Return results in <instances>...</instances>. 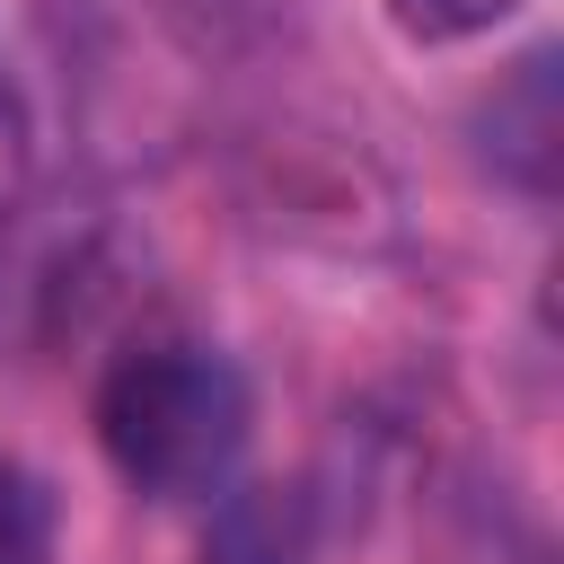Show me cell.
<instances>
[{
    "label": "cell",
    "mask_w": 564,
    "mask_h": 564,
    "mask_svg": "<svg viewBox=\"0 0 564 564\" xmlns=\"http://www.w3.org/2000/svg\"><path fill=\"white\" fill-rule=\"evenodd\" d=\"M247 379L212 344H132L97 388V449L150 502H194L229 485L247 449Z\"/></svg>",
    "instance_id": "6da1fadb"
},
{
    "label": "cell",
    "mask_w": 564,
    "mask_h": 564,
    "mask_svg": "<svg viewBox=\"0 0 564 564\" xmlns=\"http://www.w3.org/2000/svg\"><path fill=\"white\" fill-rule=\"evenodd\" d=\"M203 564H308V502L291 485L220 494V511L203 529Z\"/></svg>",
    "instance_id": "7a4b0ae2"
},
{
    "label": "cell",
    "mask_w": 564,
    "mask_h": 564,
    "mask_svg": "<svg viewBox=\"0 0 564 564\" xmlns=\"http://www.w3.org/2000/svg\"><path fill=\"white\" fill-rule=\"evenodd\" d=\"M0 564H53V485L0 458Z\"/></svg>",
    "instance_id": "3957f363"
},
{
    "label": "cell",
    "mask_w": 564,
    "mask_h": 564,
    "mask_svg": "<svg viewBox=\"0 0 564 564\" xmlns=\"http://www.w3.org/2000/svg\"><path fill=\"white\" fill-rule=\"evenodd\" d=\"M388 9H397V26H405V35H423V44H458V35L502 26L520 0H388Z\"/></svg>",
    "instance_id": "277c9868"
},
{
    "label": "cell",
    "mask_w": 564,
    "mask_h": 564,
    "mask_svg": "<svg viewBox=\"0 0 564 564\" xmlns=\"http://www.w3.org/2000/svg\"><path fill=\"white\" fill-rule=\"evenodd\" d=\"M26 167H35V132H26V97L18 79L0 70V212L26 194Z\"/></svg>",
    "instance_id": "5b68a950"
}]
</instances>
